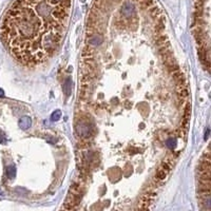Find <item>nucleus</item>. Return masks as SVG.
<instances>
[{"label":"nucleus","instance_id":"obj_1","mask_svg":"<svg viewBox=\"0 0 211 211\" xmlns=\"http://www.w3.org/2000/svg\"><path fill=\"white\" fill-rule=\"evenodd\" d=\"M71 5L72 0H16L7 10L0 28L3 41L16 59L21 57L30 38L36 36L35 44H40L38 37L42 35L44 51L50 57L64 37ZM40 50L42 52L41 46Z\"/></svg>","mask_w":211,"mask_h":211},{"label":"nucleus","instance_id":"obj_2","mask_svg":"<svg viewBox=\"0 0 211 211\" xmlns=\"http://www.w3.org/2000/svg\"><path fill=\"white\" fill-rule=\"evenodd\" d=\"M94 53H95V49L91 48L89 46H86L82 50V59L85 58H92L94 57Z\"/></svg>","mask_w":211,"mask_h":211},{"label":"nucleus","instance_id":"obj_3","mask_svg":"<svg viewBox=\"0 0 211 211\" xmlns=\"http://www.w3.org/2000/svg\"><path fill=\"white\" fill-rule=\"evenodd\" d=\"M31 126V119L29 117H22L19 120V127L21 129H28Z\"/></svg>","mask_w":211,"mask_h":211},{"label":"nucleus","instance_id":"obj_4","mask_svg":"<svg viewBox=\"0 0 211 211\" xmlns=\"http://www.w3.org/2000/svg\"><path fill=\"white\" fill-rule=\"evenodd\" d=\"M167 146L170 149H174V147L176 146V138L175 137H169L167 141Z\"/></svg>","mask_w":211,"mask_h":211},{"label":"nucleus","instance_id":"obj_5","mask_svg":"<svg viewBox=\"0 0 211 211\" xmlns=\"http://www.w3.org/2000/svg\"><path fill=\"white\" fill-rule=\"evenodd\" d=\"M60 116H61V113H60V111H55V112L51 115V119H52L53 121L59 120Z\"/></svg>","mask_w":211,"mask_h":211},{"label":"nucleus","instance_id":"obj_6","mask_svg":"<svg viewBox=\"0 0 211 211\" xmlns=\"http://www.w3.org/2000/svg\"><path fill=\"white\" fill-rule=\"evenodd\" d=\"M15 167H13V166H11V167L7 168V176L11 178H13L14 176H15Z\"/></svg>","mask_w":211,"mask_h":211},{"label":"nucleus","instance_id":"obj_7","mask_svg":"<svg viewBox=\"0 0 211 211\" xmlns=\"http://www.w3.org/2000/svg\"><path fill=\"white\" fill-rule=\"evenodd\" d=\"M3 96V91L0 89V97H2Z\"/></svg>","mask_w":211,"mask_h":211}]
</instances>
